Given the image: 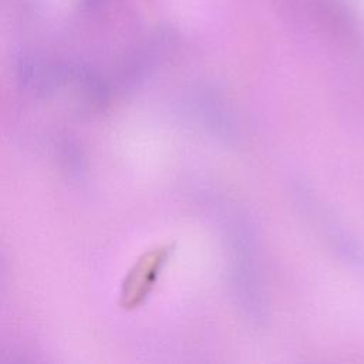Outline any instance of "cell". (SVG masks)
Masks as SVG:
<instances>
[{
  "mask_svg": "<svg viewBox=\"0 0 364 364\" xmlns=\"http://www.w3.org/2000/svg\"><path fill=\"white\" fill-rule=\"evenodd\" d=\"M171 250V245L156 246L145 252L134 263L121 286L118 303L122 309H136L146 300L169 257Z\"/></svg>",
  "mask_w": 364,
  "mask_h": 364,
  "instance_id": "obj_1",
  "label": "cell"
}]
</instances>
